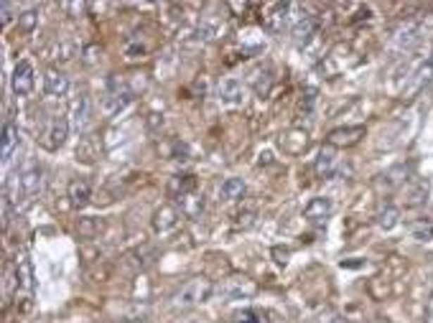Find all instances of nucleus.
I'll list each match as a JSON object with an SVG mask.
<instances>
[{
  "label": "nucleus",
  "mask_w": 433,
  "mask_h": 323,
  "mask_svg": "<svg viewBox=\"0 0 433 323\" xmlns=\"http://www.w3.org/2000/svg\"><path fill=\"white\" fill-rule=\"evenodd\" d=\"M214 291H217V288H214V283L209 277H192L189 283H184L179 291H176V296H173V308H194V305L209 300Z\"/></svg>",
  "instance_id": "1"
},
{
  "label": "nucleus",
  "mask_w": 433,
  "mask_h": 323,
  "mask_svg": "<svg viewBox=\"0 0 433 323\" xmlns=\"http://www.w3.org/2000/svg\"><path fill=\"white\" fill-rule=\"evenodd\" d=\"M133 97H135V92L127 87V82L125 80H120V77H113V80L107 82V89H105V94H102V113L105 115H120L123 110H125L130 102H133Z\"/></svg>",
  "instance_id": "2"
},
{
  "label": "nucleus",
  "mask_w": 433,
  "mask_h": 323,
  "mask_svg": "<svg viewBox=\"0 0 433 323\" xmlns=\"http://www.w3.org/2000/svg\"><path fill=\"white\" fill-rule=\"evenodd\" d=\"M296 11V6L291 3H273V6H268L265 15H263V23H265L268 31L273 33H280L286 26H291L296 20V15H291Z\"/></svg>",
  "instance_id": "3"
},
{
  "label": "nucleus",
  "mask_w": 433,
  "mask_h": 323,
  "mask_svg": "<svg viewBox=\"0 0 433 323\" xmlns=\"http://www.w3.org/2000/svg\"><path fill=\"white\" fill-rule=\"evenodd\" d=\"M13 267H15V296L23 293L26 298H31L34 296V265H31L26 252H18Z\"/></svg>",
  "instance_id": "4"
},
{
  "label": "nucleus",
  "mask_w": 433,
  "mask_h": 323,
  "mask_svg": "<svg viewBox=\"0 0 433 323\" xmlns=\"http://www.w3.org/2000/svg\"><path fill=\"white\" fill-rule=\"evenodd\" d=\"M433 82V64L431 61H423V64L415 69L410 77H408V84L403 87V97L406 99H413V97H418L423 89H426L428 84Z\"/></svg>",
  "instance_id": "5"
},
{
  "label": "nucleus",
  "mask_w": 433,
  "mask_h": 323,
  "mask_svg": "<svg viewBox=\"0 0 433 323\" xmlns=\"http://www.w3.org/2000/svg\"><path fill=\"white\" fill-rule=\"evenodd\" d=\"M420 39V28L415 20H408V23H403V26L398 28V31L393 33V41H390V46H393L395 53H406L410 51V49L418 44Z\"/></svg>",
  "instance_id": "6"
},
{
  "label": "nucleus",
  "mask_w": 433,
  "mask_h": 323,
  "mask_svg": "<svg viewBox=\"0 0 433 323\" xmlns=\"http://www.w3.org/2000/svg\"><path fill=\"white\" fill-rule=\"evenodd\" d=\"M41 184H44V173H41V165L28 163L23 171L18 173V191L23 198H31L41 191Z\"/></svg>",
  "instance_id": "7"
},
{
  "label": "nucleus",
  "mask_w": 433,
  "mask_h": 323,
  "mask_svg": "<svg viewBox=\"0 0 433 323\" xmlns=\"http://www.w3.org/2000/svg\"><path fill=\"white\" fill-rule=\"evenodd\" d=\"M11 87L18 97H28L31 89H34V66L31 61H18L13 69V77H11Z\"/></svg>",
  "instance_id": "8"
},
{
  "label": "nucleus",
  "mask_w": 433,
  "mask_h": 323,
  "mask_svg": "<svg viewBox=\"0 0 433 323\" xmlns=\"http://www.w3.org/2000/svg\"><path fill=\"white\" fill-rule=\"evenodd\" d=\"M255 291H258V285H255L250 277H242V275L230 277V280H227V283L220 288L222 296L234 298V300H245V298L255 296Z\"/></svg>",
  "instance_id": "9"
},
{
  "label": "nucleus",
  "mask_w": 433,
  "mask_h": 323,
  "mask_svg": "<svg viewBox=\"0 0 433 323\" xmlns=\"http://www.w3.org/2000/svg\"><path fill=\"white\" fill-rule=\"evenodd\" d=\"M67 138H69V120L59 115V118H54L49 122V130L44 132V146L49 151H56V148H61L67 143Z\"/></svg>",
  "instance_id": "10"
},
{
  "label": "nucleus",
  "mask_w": 433,
  "mask_h": 323,
  "mask_svg": "<svg viewBox=\"0 0 433 323\" xmlns=\"http://www.w3.org/2000/svg\"><path fill=\"white\" fill-rule=\"evenodd\" d=\"M332 211H334L332 198L316 196V198H311V201L306 204V209H303V217H306L311 224H324V222L332 217Z\"/></svg>",
  "instance_id": "11"
},
{
  "label": "nucleus",
  "mask_w": 433,
  "mask_h": 323,
  "mask_svg": "<svg viewBox=\"0 0 433 323\" xmlns=\"http://www.w3.org/2000/svg\"><path fill=\"white\" fill-rule=\"evenodd\" d=\"M365 138V127L354 125V127H339V130L329 132V143L334 148H352Z\"/></svg>",
  "instance_id": "12"
},
{
  "label": "nucleus",
  "mask_w": 433,
  "mask_h": 323,
  "mask_svg": "<svg viewBox=\"0 0 433 323\" xmlns=\"http://www.w3.org/2000/svg\"><path fill=\"white\" fill-rule=\"evenodd\" d=\"M89 196H92V184L87 178H74L67 189V198L72 209H84L89 204Z\"/></svg>",
  "instance_id": "13"
},
{
  "label": "nucleus",
  "mask_w": 433,
  "mask_h": 323,
  "mask_svg": "<svg viewBox=\"0 0 433 323\" xmlns=\"http://www.w3.org/2000/svg\"><path fill=\"white\" fill-rule=\"evenodd\" d=\"M89 120H92V99L82 94L72 107V127L77 132H84L87 125H89Z\"/></svg>",
  "instance_id": "14"
},
{
  "label": "nucleus",
  "mask_w": 433,
  "mask_h": 323,
  "mask_svg": "<svg viewBox=\"0 0 433 323\" xmlns=\"http://www.w3.org/2000/svg\"><path fill=\"white\" fill-rule=\"evenodd\" d=\"M44 92L49 97H64L69 92V77L59 69H49L44 77Z\"/></svg>",
  "instance_id": "15"
},
{
  "label": "nucleus",
  "mask_w": 433,
  "mask_h": 323,
  "mask_svg": "<svg viewBox=\"0 0 433 323\" xmlns=\"http://www.w3.org/2000/svg\"><path fill=\"white\" fill-rule=\"evenodd\" d=\"M316 28H319V23H316V18L313 15H299V18L294 20V41L296 46H303V44H308V41L316 36Z\"/></svg>",
  "instance_id": "16"
},
{
  "label": "nucleus",
  "mask_w": 433,
  "mask_h": 323,
  "mask_svg": "<svg viewBox=\"0 0 433 323\" xmlns=\"http://www.w3.org/2000/svg\"><path fill=\"white\" fill-rule=\"evenodd\" d=\"M179 219H181L179 211L173 209V206L163 204V206H158L153 214V229L158 232V234H166V232H171L173 227L179 224Z\"/></svg>",
  "instance_id": "17"
},
{
  "label": "nucleus",
  "mask_w": 433,
  "mask_h": 323,
  "mask_svg": "<svg viewBox=\"0 0 433 323\" xmlns=\"http://www.w3.org/2000/svg\"><path fill=\"white\" fill-rule=\"evenodd\" d=\"M179 209L187 219H196L204 214V209H207V198L201 196V194L192 191V194H187V196L179 198Z\"/></svg>",
  "instance_id": "18"
},
{
  "label": "nucleus",
  "mask_w": 433,
  "mask_h": 323,
  "mask_svg": "<svg viewBox=\"0 0 433 323\" xmlns=\"http://www.w3.org/2000/svg\"><path fill=\"white\" fill-rule=\"evenodd\" d=\"M217 97L225 102V105H240L245 99V89L237 80H222L217 87Z\"/></svg>",
  "instance_id": "19"
},
{
  "label": "nucleus",
  "mask_w": 433,
  "mask_h": 323,
  "mask_svg": "<svg viewBox=\"0 0 433 323\" xmlns=\"http://www.w3.org/2000/svg\"><path fill=\"white\" fill-rule=\"evenodd\" d=\"M403 201L406 206H423L428 201V184L426 181H410L408 186H403Z\"/></svg>",
  "instance_id": "20"
},
{
  "label": "nucleus",
  "mask_w": 433,
  "mask_h": 323,
  "mask_svg": "<svg viewBox=\"0 0 433 323\" xmlns=\"http://www.w3.org/2000/svg\"><path fill=\"white\" fill-rule=\"evenodd\" d=\"M337 165H339V158H337L334 146L321 148L319 158H316V173H319L321 178H332L334 173H337Z\"/></svg>",
  "instance_id": "21"
},
{
  "label": "nucleus",
  "mask_w": 433,
  "mask_h": 323,
  "mask_svg": "<svg viewBox=\"0 0 433 323\" xmlns=\"http://www.w3.org/2000/svg\"><path fill=\"white\" fill-rule=\"evenodd\" d=\"M15 146H18V127L11 122V120H6V125H3V143H0V156H3V160H11V156H13Z\"/></svg>",
  "instance_id": "22"
},
{
  "label": "nucleus",
  "mask_w": 433,
  "mask_h": 323,
  "mask_svg": "<svg viewBox=\"0 0 433 323\" xmlns=\"http://www.w3.org/2000/svg\"><path fill=\"white\" fill-rule=\"evenodd\" d=\"M194 189H196V178H194L192 173H181V176H173L171 184H168V191H171L176 198L187 196V194H192Z\"/></svg>",
  "instance_id": "23"
},
{
  "label": "nucleus",
  "mask_w": 433,
  "mask_h": 323,
  "mask_svg": "<svg viewBox=\"0 0 433 323\" xmlns=\"http://www.w3.org/2000/svg\"><path fill=\"white\" fill-rule=\"evenodd\" d=\"M253 89H255V94H258L260 99L270 94V89H273V74H270L268 66H263V69L253 72Z\"/></svg>",
  "instance_id": "24"
},
{
  "label": "nucleus",
  "mask_w": 433,
  "mask_h": 323,
  "mask_svg": "<svg viewBox=\"0 0 433 323\" xmlns=\"http://www.w3.org/2000/svg\"><path fill=\"white\" fill-rule=\"evenodd\" d=\"M245 181L242 178H227L225 184L220 186V198L225 201H237V198L245 196Z\"/></svg>",
  "instance_id": "25"
},
{
  "label": "nucleus",
  "mask_w": 433,
  "mask_h": 323,
  "mask_svg": "<svg viewBox=\"0 0 433 323\" xmlns=\"http://www.w3.org/2000/svg\"><path fill=\"white\" fill-rule=\"evenodd\" d=\"M232 323H268V313L260 308H242L232 316Z\"/></svg>",
  "instance_id": "26"
},
{
  "label": "nucleus",
  "mask_w": 433,
  "mask_h": 323,
  "mask_svg": "<svg viewBox=\"0 0 433 323\" xmlns=\"http://www.w3.org/2000/svg\"><path fill=\"white\" fill-rule=\"evenodd\" d=\"M398 222H400V209H398V206H385V209L377 214V227H380V229H385V232L395 229V227H398Z\"/></svg>",
  "instance_id": "27"
},
{
  "label": "nucleus",
  "mask_w": 433,
  "mask_h": 323,
  "mask_svg": "<svg viewBox=\"0 0 433 323\" xmlns=\"http://www.w3.org/2000/svg\"><path fill=\"white\" fill-rule=\"evenodd\" d=\"M408 173H410L408 165H395V168H390L382 178H385V184L390 186V189H398V186H406Z\"/></svg>",
  "instance_id": "28"
},
{
  "label": "nucleus",
  "mask_w": 433,
  "mask_h": 323,
  "mask_svg": "<svg viewBox=\"0 0 433 323\" xmlns=\"http://www.w3.org/2000/svg\"><path fill=\"white\" fill-rule=\"evenodd\" d=\"M410 232H413V237L420 239V242L433 239V219H418V222L410 224Z\"/></svg>",
  "instance_id": "29"
},
{
  "label": "nucleus",
  "mask_w": 433,
  "mask_h": 323,
  "mask_svg": "<svg viewBox=\"0 0 433 323\" xmlns=\"http://www.w3.org/2000/svg\"><path fill=\"white\" fill-rule=\"evenodd\" d=\"M36 23H39V11H36V8H28V11H23V13L18 15V28L23 33L34 31Z\"/></svg>",
  "instance_id": "30"
},
{
  "label": "nucleus",
  "mask_w": 433,
  "mask_h": 323,
  "mask_svg": "<svg viewBox=\"0 0 433 323\" xmlns=\"http://www.w3.org/2000/svg\"><path fill=\"white\" fill-rule=\"evenodd\" d=\"M13 11H15L13 3H3V6H0V23H3V26H8V23H11V18H13Z\"/></svg>",
  "instance_id": "31"
},
{
  "label": "nucleus",
  "mask_w": 433,
  "mask_h": 323,
  "mask_svg": "<svg viewBox=\"0 0 433 323\" xmlns=\"http://www.w3.org/2000/svg\"><path fill=\"white\" fill-rule=\"evenodd\" d=\"M94 232H97V222H92V219H84L80 227V234H84V237H92Z\"/></svg>",
  "instance_id": "32"
},
{
  "label": "nucleus",
  "mask_w": 433,
  "mask_h": 323,
  "mask_svg": "<svg viewBox=\"0 0 433 323\" xmlns=\"http://www.w3.org/2000/svg\"><path fill=\"white\" fill-rule=\"evenodd\" d=\"M316 323H341V318H339V313H334V310H324Z\"/></svg>",
  "instance_id": "33"
},
{
  "label": "nucleus",
  "mask_w": 433,
  "mask_h": 323,
  "mask_svg": "<svg viewBox=\"0 0 433 323\" xmlns=\"http://www.w3.org/2000/svg\"><path fill=\"white\" fill-rule=\"evenodd\" d=\"M273 255H275V258H278V265H286V262H288V255H291V252H288V250L280 252V247H275Z\"/></svg>",
  "instance_id": "34"
},
{
  "label": "nucleus",
  "mask_w": 433,
  "mask_h": 323,
  "mask_svg": "<svg viewBox=\"0 0 433 323\" xmlns=\"http://www.w3.org/2000/svg\"><path fill=\"white\" fill-rule=\"evenodd\" d=\"M428 323H433V296H431V300H428Z\"/></svg>",
  "instance_id": "35"
},
{
  "label": "nucleus",
  "mask_w": 433,
  "mask_h": 323,
  "mask_svg": "<svg viewBox=\"0 0 433 323\" xmlns=\"http://www.w3.org/2000/svg\"><path fill=\"white\" fill-rule=\"evenodd\" d=\"M370 323H393V321H387V318H372Z\"/></svg>",
  "instance_id": "36"
},
{
  "label": "nucleus",
  "mask_w": 433,
  "mask_h": 323,
  "mask_svg": "<svg viewBox=\"0 0 433 323\" xmlns=\"http://www.w3.org/2000/svg\"><path fill=\"white\" fill-rule=\"evenodd\" d=\"M428 61H431V64H433V49H431V53H428Z\"/></svg>",
  "instance_id": "37"
}]
</instances>
